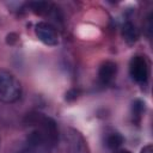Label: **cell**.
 I'll list each match as a JSON object with an SVG mask.
<instances>
[{"label": "cell", "instance_id": "obj_1", "mask_svg": "<svg viewBox=\"0 0 153 153\" xmlns=\"http://www.w3.org/2000/svg\"><path fill=\"white\" fill-rule=\"evenodd\" d=\"M25 126L29 128L27 142L33 146H42L45 148L54 147L59 141V130L56 122L43 114H29L25 120Z\"/></svg>", "mask_w": 153, "mask_h": 153}, {"label": "cell", "instance_id": "obj_2", "mask_svg": "<svg viewBox=\"0 0 153 153\" xmlns=\"http://www.w3.org/2000/svg\"><path fill=\"white\" fill-rule=\"evenodd\" d=\"M22 84L18 78L5 69H0V102L11 104L22 97Z\"/></svg>", "mask_w": 153, "mask_h": 153}, {"label": "cell", "instance_id": "obj_3", "mask_svg": "<svg viewBox=\"0 0 153 153\" xmlns=\"http://www.w3.org/2000/svg\"><path fill=\"white\" fill-rule=\"evenodd\" d=\"M129 74L131 79L139 84H145L149 76V66L145 56L135 55L129 62Z\"/></svg>", "mask_w": 153, "mask_h": 153}, {"label": "cell", "instance_id": "obj_4", "mask_svg": "<svg viewBox=\"0 0 153 153\" xmlns=\"http://www.w3.org/2000/svg\"><path fill=\"white\" fill-rule=\"evenodd\" d=\"M35 33L37 38L45 45L55 47L59 44V33L54 25L48 22H39L35 26Z\"/></svg>", "mask_w": 153, "mask_h": 153}, {"label": "cell", "instance_id": "obj_5", "mask_svg": "<svg viewBox=\"0 0 153 153\" xmlns=\"http://www.w3.org/2000/svg\"><path fill=\"white\" fill-rule=\"evenodd\" d=\"M66 140L68 153H90L87 142L76 129L69 128L66 134Z\"/></svg>", "mask_w": 153, "mask_h": 153}, {"label": "cell", "instance_id": "obj_6", "mask_svg": "<svg viewBox=\"0 0 153 153\" xmlns=\"http://www.w3.org/2000/svg\"><path fill=\"white\" fill-rule=\"evenodd\" d=\"M117 73V65L114 61H104L98 69V79L103 85H108L110 84Z\"/></svg>", "mask_w": 153, "mask_h": 153}, {"label": "cell", "instance_id": "obj_7", "mask_svg": "<svg viewBox=\"0 0 153 153\" xmlns=\"http://www.w3.org/2000/svg\"><path fill=\"white\" fill-rule=\"evenodd\" d=\"M122 36L128 44H134L139 38V32L133 23L126 22L122 27Z\"/></svg>", "mask_w": 153, "mask_h": 153}, {"label": "cell", "instance_id": "obj_8", "mask_svg": "<svg viewBox=\"0 0 153 153\" xmlns=\"http://www.w3.org/2000/svg\"><path fill=\"white\" fill-rule=\"evenodd\" d=\"M123 136L117 131H109L104 137V143L109 149H116L123 143Z\"/></svg>", "mask_w": 153, "mask_h": 153}, {"label": "cell", "instance_id": "obj_9", "mask_svg": "<svg viewBox=\"0 0 153 153\" xmlns=\"http://www.w3.org/2000/svg\"><path fill=\"white\" fill-rule=\"evenodd\" d=\"M143 111H145V103L140 99H136L133 103V117L136 120H140Z\"/></svg>", "mask_w": 153, "mask_h": 153}, {"label": "cell", "instance_id": "obj_10", "mask_svg": "<svg viewBox=\"0 0 153 153\" xmlns=\"http://www.w3.org/2000/svg\"><path fill=\"white\" fill-rule=\"evenodd\" d=\"M20 153H49V149L42 146H33L29 145L25 149H23Z\"/></svg>", "mask_w": 153, "mask_h": 153}, {"label": "cell", "instance_id": "obj_11", "mask_svg": "<svg viewBox=\"0 0 153 153\" xmlns=\"http://www.w3.org/2000/svg\"><path fill=\"white\" fill-rule=\"evenodd\" d=\"M140 153H153V146H152L151 143L146 145V146L141 149V152H140Z\"/></svg>", "mask_w": 153, "mask_h": 153}, {"label": "cell", "instance_id": "obj_12", "mask_svg": "<svg viewBox=\"0 0 153 153\" xmlns=\"http://www.w3.org/2000/svg\"><path fill=\"white\" fill-rule=\"evenodd\" d=\"M120 153H131V152H129V151H127V149H124V151H121Z\"/></svg>", "mask_w": 153, "mask_h": 153}, {"label": "cell", "instance_id": "obj_13", "mask_svg": "<svg viewBox=\"0 0 153 153\" xmlns=\"http://www.w3.org/2000/svg\"><path fill=\"white\" fill-rule=\"evenodd\" d=\"M0 146H1V140H0Z\"/></svg>", "mask_w": 153, "mask_h": 153}]
</instances>
